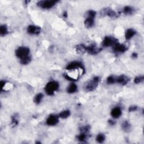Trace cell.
Here are the masks:
<instances>
[{"instance_id": "obj_1", "label": "cell", "mask_w": 144, "mask_h": 144, "mask_svg": "<svg viewBox=\"0 0 144 144\" xmlns=\"http://www.w3.org/2000/svg\"><path fill=\"white\" fill-rule=\"evenodd\" d=\"M59 88V83L56 81H50L47 83L45 90L48 95H52Z\"/></svg>"}, {"instance_id": "obj_2", "label": "cell", "mask_w": 144, "mask_h": 144, "mask_svg": "<svg viewBox=\"0 0 144 144\" xmlns=\"http://www.w3.org/2000/svg\"><path fill=\"white\" fill-rule=\"evenodd\" d=\"M100 81L99 77H95L92 79L87 82L84 85V88L87 91H92L95 90L98 87Z\"/></svg>"}, {"instance_id": "obj_3", "label": "cell", "mask_w": 144, "mask_h": 144, "mask_svg": "<svg viewBox=\"0 0 144 144\" xmlns=\"http://www.w3.org/2000/svg\"><path fill=\"white\" fill-rule=\"evenodd\" d=\"M96 15V11L93 10H89L87 12V18L85 21V25L87 28H91L94 25Z\"/></svg>"}, {"instance_id": "obj_4", "label": "cell", "mask_w": 144, "mask_h": 144, "mask_svg": "<svg viewBox=\"0 0 144 144\" xmlns=\"http://www.w3.org/2000/svg\"><path fill=\"white\" fill-rule=\"evenodd\" d=\"M30 50L29 49L26 47H19L18 49L16 50L15 54L16 56L18 57L20 60L25 58V57L29 55Z\"/></svg>"}, {"instance_id": "obj_5", "label": "cell", "mask_w": 144, "mask_h": 144, "mask_svg": "<svg viewBox=\"0 0 144 144\" xmlns=\"http://www.w3.org/2000/svg\"><path fill=\"white\" fill-rule=\"evenodd\" d=\"M58 1L55 0H47V1H41L38 2V6L43 9H49L52 8L53 6L58 2Z\"/></svg>"}, {"instance_id": "obj_6", "label": "cell", "mask_w": 144, "mask_h": 144, "mask_svg": "<svg viewBox=\"0 0 144 144\" xmlns=\"http://www.w3.org/2000/svg\"><path fill=\"white\" fill-rule=\"evenodd\" d=\"M117 43H118V40L112 37L106 36L104 39L102 45L104 47H110L114 46Z\"/></svg>"}, {"instance_id": "obj_7", "label": "cell", "mask_w": 144, "mask_h": 144, "mask_svg": "<svg viewBox=\"0 0 144 144\" xmlns=\"http://www.w3.org/2000/svg\"><path fill=\"white\" fill-rule=\"evenodd\" d=\"M66 70H77V69H81L84 70V66L82 64V63L79 61H73L66 66Z\"/></svg>"}, {"instance_id": "obj_8", "label": "cell", "mask_w": 144, "mask_h": 144, "mask_svg": "<svg viewBox=\"0 0 144 144\" xmlns=\"http://www.w3.org/2000/svg\"><path fill=\"white\" fill-rule=\"evenodd\" d=\"M102 49L95 44L91 45L89 46H87V52L90 54L95 55L99 53L101 51Z\"/></svg>"}, {"instance_id": "obj_9", "label": "cell", "mask_w": 144, "mask_h": 144, "mask_svg": "<svg viewBox=\"0 0 144 144\" xmlns=\"http://www.w3.org/2000/svg\"><path fill=\"white\" fill-rule=\"evenodd\" d=\"M59 116L56 115H53V114L50 115L48 117V118L47 119V120H46L47 125L50 126H53L56 125L59 122Z\"/></svg>"}, {"instance_id": "obj_10", "label": "cell", "mask_w": 144, "mask_h": 144, "mask_svg": "<svg viewBox=\"0 0 144 144\" xmlns=\"http://www.w3.org/2000/svg\"><path fill=\"white\" fill-rule=\"evenodd\" d=\"M114 51L116 53H123L127 51L128 47L125 45L120 44L118 42L115 44L114 46H113Z\"/></svg>"}, {"instance_id": "obj_11", "label": "cell", "mask_w": 144, "mask_h": 144, "mask_svg": "<svg viewBox=\"0 0 144 144\" xmlns=\"http://www.w3.org/2000/svg\"><path fill=\"white\" fill-rule=\"evenodd\" d=\"M41 29L36 25H29L27 28V32L30 35H37L41 33Z\"/></svg>"}, {"instance_id": "obj_12", "label": "cell", "mask_w": 144, "mask_h": 144, "mask_svg": "<svg viewBox=\"0 0 144 144\" xmlns=\"http://www.w3.org/2000/svg\"><path fill=\"white\" fill-rule=\"evenodd\" d=\"M103 14L108 16L109 17L112 18H118L119 15V13L116 12L115 11L111 9L107 8L103 10Z\"/></svg>"}, {"instance_id": "obj_13", "label": "cell", "mask_w": 144, "mask_h": 144, "mask_svg": "<svg viewBox=\"0 0 144 144\" xmlns=\"http://www.w3.org/2000/svg\"><path fill=\"white\" fill-rule=\"evenodd\" d=\"M129 81V78L125 75H121L116 78V83H118L122 85H127Z\"/></svg>"}, {"instance_id": "obj_14", "label": "cell", "mask_w": 144, "mask_h": 144, "mask_svg": "<svg viewBox=\"0 0 144 144\" xmlns=\"http://www.w3.org/2000/svg\"><path fill=\"white\" fill-rule=\"evenodd\" d=\"M122 110L119 107H115L113 108L111 112V115L113 118H118L122 115Z\"/></svg>"}, {"instance_id": "obj_15", "label": "cell", "mask_w": 144, "mask_h": 144, "mask_svg": "<svg viewBox=\"0 0 144 144\" xmlns=\"http://www.w3.org/2000/svg\"><path fill=\"white\" fill-rule=\"evenodd\" d=\"M136 32L133 29H127L125 33V37L127 39H130L136 35Z\"/></svg>"}, {"instance_id": "obj_16", "label": "cell", "mask_w": 144, "mask_h": 144, "mask_svg": "<svg viewBox=\"0 0 144 144\" xmlns=\"http://www.w3.org/2000/svg\"><path fill=\"white\" fill-rule=\"evenodd\" d=\"M76 49L77 52L78 53H81V54L87 52V46L83 44L77 45L76 47Z\"/></svg>"}, {"instance_id": "obj_17", "label": "cell", "mask_w": 144, "mask_h": 144, "mask_svg": "<svg viewBox=\"0 0 144 144\" xmlns=\"http://www.w3.org/2000/svg\"><path fill=\"white\" fill-rule=\"evenodd\" d=\"M123 12L124 14L126 15H131L135 12V9L133 7H131V6H125V7L123 8Z\"/></svg>"}, {"instance_id": "obj_18", "label": "cell", "mask_w": 144, "mask_h": 144, "mask_svg": "<svg viewBox=\"0 0 144 144\" xmlns=\"http://www.w3.org/2000/svg\"><path fill=\"white\" fill-rule=\"evenodd\" d=\"M77 86L75 83H72L71 84H70L68 87L67 88V92L69 93H73L77 91Z\"/></svg>"}, {"instance_id": "obj_19", "label": "cell", "mask_w": 144, "mask_h": 144, "mask_svg": "<svg viewBox=\"0 0 144 144\" xmlns=\"http://www.w3.org/2000/svg\"><path fill=\"white\" fill-rule=\"evenodd\" d=\"M8 33V28L6 25H2L0 27V35L5 36Z\"/></svg>"}, {"instance_id": "obj_20", "label": "cell", "mask_w": 144, "mask_h": 144, "mask_svg": "<svg viewBox=\"0 0 144 144\" xmlns=\"http://www.w3.org/2000/svg\"><path fill=\"white\" fill-rule=\"evenodd\" d=\"M70 115V112L69 110H64V111L61 112L59 114V118H61L63 119H66L69 117Z\"/></svg>"}, {"instance_id": "obj_21", "label": "cell", "mask_w": 144, "mask_h": 144, "mask_svg": "<svg viewBox=\"0 0 144 144\" xmlns=\"http://www.w3.org/2000/svg\"><path fill=\"white\" fill-rule=\"evenodd\" d=\"M78 140H79V141L81 142H85L86 141V140L87 139L88 136L87 135V133H84V132H81V133L77 137Z\"/></svg>"}, {"instance_id": "obj_22", "label": "cell", "mask_w": 144, "mask_h": 144, "mask_svg": "<svg viewBox=\"0 0 144 144\" xmlns=\"http://www.w3.org/2000/svg\"><path fill=\"white\" fill-rule=\"evenodd\" d=\"M131 127V126L130 123L128 121H125L122 123V128L126 132L129 131Z\"/></svg>"}, {"instance_id": "obj_23", "label": "cell", "mask_w": 144, "mask_h": 144, "mask_svg": "<svg viewBox=\"0 0 144 144\" xmlns=\"http://www.w3.org/2000/svg\"><path fill=\"white\" fill-rule=\"evenodd\" d=\"M31 60H32L31 57V56L29 55L28 56L25 57V58H24L20 59V63L22 64L26 65V64H29L30 62H31Z\"/></svg>"}, {"instance_id": "obj_24", "label": "cell", "mask_w": 144, "mask_h": 144, "mask_svg": "<svg viewBox=\"0 0 144 144\" xmlns=\"http://www.w3.org/2000/svg\"><path fill=\"white\" fill-rule=\"evenodd\" d=\"M43 95L42 93H38V94L34 98L35 102L36 104H39L41 102L42 100L43 99Z\"/></svg>"}, {"instance_id": "obj_25", "label": "cell", "mask_w": 144, "mask_h": 144, "mask_svg": "<svg viewBox=\"0 0 144 144\" xmlns=\"http://www.w3.org/2000/svg\"><path fill=\"white\" fill-rule=\"evenodd\" d=\"M105 140V136L104 134L99 133V135L96 137V141L99 143H102L104 142Z\"/></svg>"}, {"instance_id": "obj_26", "label": "cell", "mask_w": 144, "mask_h": 144, "mask_svg": "<svg viewBox=\"0 0 144 144\" xmlns=\"http://www.w3.org/2000/svg\"><path fill=\"white\" fill-rule=\"evenodd\" d=\"M19 123V120H18V116L17 114L14 115L12 117L11 119V126L12 127L16 126V125H18Z\"/></svg>"}, {"instance_id": "obj_27", "label": "cell", "mask_w": 144, "mask_h": 144, "mask_svg": "<svg viewBox=\"0 0 144 144\" xmlns=\"http://www.w3.org/2000/svg\"><path fill=\"white\" fill-rule=\"evenodd\" d=\"M116 83V78L114 77V76H109L107 78V83L109 85H112L114 83Z\"/></svg>"}, {"instance_id": "obj_28", "label": "cell", "mask_w": 144, "mask_h": 144, "mask_svg": "<svg viewBox=\"0 0 144 144\" xmlns=\"http://www.w3.org/2000/svg\"><path fill=\"white\" fill-rule=\"evenodd\" d=\"M144 77L143 76H138L136 77L134 79V82L136 84H139V83H141L143 81Z\"/></svg>"}, {"instance_id": "obj_29", "label": "cell", "mask_w": 144, "mask_h": 144, "mask_svg": "<svg viewBox=\"0 0 144 144\" xmlns=\"http://www.w3.org/2000/svg\"><path fill=\"white\" fill-rule=\"evenodd\" d=\"M90 128H91V127H90V126H86L82 127L81 128V132H84V133H87L90 131Z\"/></svg>"}, {"instance_id": "obj_30", "label": "cell", "mask_w": 144, "mask_h": 144, "mask_svg": "<svg viewBox=\"0 0 144 144\" xmlns=\"http://www.w3.org/2000/svg\"><path fill=\"white\" fill-rule=\"evenodd\" d=\"M137 109H138V107H137V106H135V105L131 106H130L129 108L128 111H129V112H135V111H136V110H137Z\"/></svg>"}, {"instance_id": "obj_31", "label": "cell", "mask_w": 144, "mask_h": 144, "mask_svg": "<svg viewBox=\"0 0 144 144\" xmlns=\"http://www.w3.org/2000/svg\"><path fill=\"white\" fill-rule=\"evenodd\" d=\"M108 123L110 126H114L115 124V122L113 119H110L108 120Z\"/></svg>"}, {"instance_id": "obj_32", "label": "cell", "mask_w": 144, "mask_h": 144, "mask_svg": "<svg viewBox=\"0 0 144 144\" xmlns=\"http://www.w3.org/2000/svg\"><path fill=\"white\" fill-rule=\"evenodd\" d=\"M132 57L133 58H134V59L137 58V54L136 53L134 52V53H133L132 54Z\"/></svg>"}, {"instance_id": "obj_33", "label": "cell", "mask_w": 144, "mask_h": 144, "mask_svg": "<svg viewBox=\"0 0 144 144\" xmlns=\"http://www.w3.org/2000/svg\"><path fill=\"white\" fill-rule=\"evenodd\" d=\"M63 16H64L65 18H67V16H68V14H67L66 12H65L63 14Z\"/></svg>"}]
</instances>
